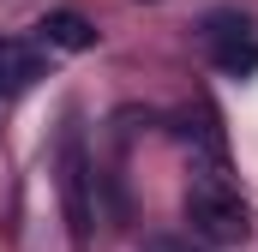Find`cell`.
Listing matches in <instances>:
<instances>
[{"label":"cell","mask_w":258,"mask_h":252,"mask_svg":"<svg viewBox=\"0 0 258 252\" xmlns=\"http://www.w3.org/2000/svg\"><path fill=\"white\" fill-rule=\"evenodd\" d=\"M36 78H42V54L30 42H18V36H0V102L24 96Z\"/></svg>","instance_id":"4"},{"label":"cell","mask_w":258,"mask_h":252,"mask_svg":"<svg viewBox=\"0 0 258 252\" xmlns=\"http://www.w3.org/2000/svg\"><path fill=\"white\" fill-rule=\"evenodd\" d=\"M186 228H192V240L222 252V246H240L252 234V216H246L240 192L222 174H192V186H186Z\"/></svg>","instance_id":"1"},{"label":"cell","mask_w":258,"mask_h":252,"mask_svg":"<svg viewBox=\"0 0 258 252\" xmlns=\"http://www.w3.org/2000/svg\"><path fill=\"white\" fill-rule=\"evenodd\" d=\"M198 36H204V48H210L222 78H252L258 72V30L246 12H210Z\"/></svg>","instance_id":"3"},{"label":"cell","mask_w":258,"mask_h":252,"mask_svg":"<svg viewBox=\"0 0 258 252\" xmlns=\"http://www.w3.org/2000/svg\"><path fill=\"white\" fill-rule=\"evenodd\" d=\"M144 252H186V246H180V240H150Z\"/></svg>","instance_id":"6"},{"label":"cell","mask_w":258,"mask_h":252,"mask_svg":"<svg viewBox=\"0 0 258 252\" xmlns=\"http://www.w3.org/2000/svg\"><path fill=\"white\" fill-rule=\"evenodd\" d=\"M36 30H42V42H48V48H66V54H84V48L96 42L90 18H78V12H48Z\"/></svg>","instance_id":"5"},{"label":"cell","mask_w":258,"mask_h":252,"mask_svg":"<svg viewBox=\"0 0 258 252\" xmlns=\"http://www.w3.org/2000/svg\"><path fill=\"white\" fill-rule=\"evenodd\" d=\"M60 210H66V228H72V246H90V228H96V168H90L78 132L60 138Z\"/></svg>","instance_id":"2"}]
</instances>
